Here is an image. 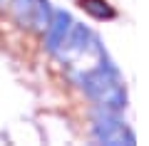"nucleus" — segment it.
<instances>
[{
  "label": "nucleus",
  "instance_id": "nucleus-1",
  "mask_svg": "<svg viewBox=\"0 0 149 146\" xmlns=\"http://www.w3.org/2000/svg\"><path fill=\"white\" fill-rule=\"evenodd\" d=\"M80 89L102 109L122 111L127 107V89L119 79L117 67L109 62L104 52L97 57V67H90L77 77Z\"/></svg>",
  "mask_w": 149,
  "mask_h": 146
},
{
  "label": "nucleus",
  "instance_id": "nucleus-4",
  "mask_svg": "<svg viewBox=\"0 0 149 146\" xmlns=\"http://www.w3.org/2000/svg\"><path fill=\"white\" fill-rule=\"evenodd\" d=\"M10 10L22 27L35 32H45L52 15L50 0H10Z\"/></svg>",
  "mask_w": 149,
  "mask_h": 146
},
{
  "label": "nucleus",
  "instance_id": "nucleus-2",
  "mask_svg": "<svg viewBox=\"0 0 149 146\" xmlns=\"http://www.w3.org/2000/svg\"><path fill=\"white\" fill-rule=\"evenodd\" d=\"M92 139L97 144H107V146H134L137 144L132 129L117 116V111L102 109V107L92 119Z\"/></svg>",
  "mask_w": 149,
  "mask_h": 146
},
{
  "label": "nucleus",
  "instance_id": "nucleus-3",
  "mask_svg": "<svg viewBox=\"0 0 149 146\" xmlns=\"http://www.w3.org/2000/svg\"><path fill=\"white\" fill-rule=\"evenodd\" d=\"M100 52H102V45L92 35V30H87L80 22H72L70 32L65 35L62 45H60V50L55 55L60 60H65V62H72V60L82 57V55H100Z\"/></svg>",
  "mask_w": 149,
  "mask_h": 146
},
{
  "label": "nucleus",
  "instance_id": "nucleus-7",
  "mask_svg": "<svg viewBox=\"0 0 149 146\" xmlns=\"http://www.w3.org/2000/svg\"><path fill=\"white\" fill-rule=\"evenodd\" d=\"M0 5H3V0H0Z\"/></svg>",
  "mask_w": 149,
  "mask_h": 146
},
{
  "label": "nucleus",
  "instance_id": "nucleus-6",
  "mask_svg": "<svg viewBox=\"0 0 149 146\" xmlns=\"http://www.w3.org/2000/svg\"><path fill=\"white\" fill-rule=\"evenodd\" d=\"M80 8L87 15H92L95 20H112V17L117 15L114 8H112L107 0H80Z\"/></svg>",
  "mask_w": 149,
  "mask_h": 146
},
{
  "label": "nucleus",
  "instance_id": "nucleus-5",
  "mask_svg": "<svg viewBox=\"0 0 149 146\" xmlns=\"http://www.w3.org/2000/svg\"><path fill=\"white\" fill-rule=\"evenodd\" d=\"M70 27H72V15L67 10H52L50 22L45 27V47H47L50 55H55L60 50V45H62L65 35L70 32Z\"/></svg>",
  "mask_w": 149,
  "mask_h": 146
}]
</instances>
